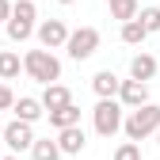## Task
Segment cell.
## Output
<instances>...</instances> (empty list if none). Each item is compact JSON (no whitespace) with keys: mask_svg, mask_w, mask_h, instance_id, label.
<instances>
[{"mask_svg":"<svg viewBox=\"0 0 160 160\" xmlns=\"http://www.w3.org/2000/svg\"><path fill=\"white\" fill-rule=\"evenodd\" d=\"M126 137L130 141H141V137H149V133H156L160 130V107L156 103H145V107H137V111H130V118H126Z\"/></svg>","mask_w":160,"mask_h":160,"instance_id":"obj_3","label":"cell"},{"mask_svg":"<svg viewBox=\"0 0 160 160\" xmlns=\"http://www.w3.org/2000/svg\"><path fill=\"white\" fill-rule=\"evenodd\" d=\"M50 126H57V133L69 130V126H80V107H61V111H50Z\"/></svg>","mask_w":160,"mask_h":160,"instance_id":"obj_14","label":"cell"},{"mask_svg":"<svg viewBox=\"0 0 160 160\" xmlns=\"http://www.w3.org/2000/svg\"><path fill=\"white\" fill-rule=\"evenodd\" d=\"M111 15H114V19H122V23L137 19V0H114V4H111Z\"/></svg>","mask_w":160,"mask_h":160,"instance_id":"obj_18","label":"cell"},{"mask_svg":"<svg viewBox=\"0 0 160 160\" xmlns=\"http://www.w3.org/2000/svg\"><path fill=\"white\" fill-rule=\"evenodd\" d=\"M118 103L122 107H145L149 103V84H141V80H122V92H118Z\"/></svg>","mask_w":160,"mask_h":160,"instance_id":"obj_8","label":"cell"},{"mask_svg":"<svg viewBox=\"0 0 160 160\" xmlns=\"http://www.w3.org/2000/svg\"><path fill=\"white\" fill-rule=\"evenodd\" d=\"M69 103H72V92H69L65 84L42 88V107H46V114H50V111H61V107H69Z\"/></svg>","mask_w":160,"mask_h":160,"instance_id":"obj_10","label":"cell"},{"mask_svg":"<svg viewBox=\"0 0 160 160\" xmlns=\"http://www.w3.org/2000/svg\"><path fill=\"white\" fill-rule=\"evenodd\" d=\"M92 88H95L99 99H114L118 92H122V80H118L111 69H103V72H95V76H92Z\"/></svg>","mask_w":160,"mask_h":160,"instance_id":"obj_9","label":"cell"},{"mask_svg":"<svg viewBox=\"0 0 160 160\" xmlns=\"http://www.w3.org/2000/svg\"><path fill=\"white\" fill-rule=\"evenodd\" d=\"M38 42H42V50H57V46H69V27L61 23V19H46V23H38Z\"/></svg>","mask_w":160,"mask_h":160,"instance_id":"obj_7","label":"cell"},{"mask_svg":"<svg viewBox=\"0 0 160 160\" xmlns=\"http://www.w3.org/2000/svg\"><path fill=\"white\" fill-rule=\"evenodd\" d=\"M42 114H46L42 99H31V95H23V99L15 103V118H19V122H38Z\"/></svg>","mask_w":160,"mask_h":160,"instance_id":"obj_13","label":"cell"},{"mask_svg":"<svg viewBox=\"0 0 160 160\" xmlns=\"http://www.w3.org/2000/svg\"><path fill=\"white\" fill-rule=\"evenodd\" d=\"M114 160H141V149H137V141H126V145H118Z\"/></svg>","mask_w":160,"mask_h":160,"instance_id":"obj_20","label":"cell"},{"mask_svg":"<svg viewBox=\"0 0 160 160\" xmlns=\"http://www.w3.org/2000/svg\"><path fill=\"white\" fill-rule=\"evenodd\" d=\"M19 69H23V61H19V53L12 50H0V80H15Z\"/></svg>","mask_w":160,"mask_h":160,"instance_id":"obj_16","label":"cell"},{"mask_svg":"<svg viewBox=\"0 0 160 160\" xmlns=\"http://www.w3.org/2000/svg\"><path fill=\"white\" fill-rule=\"evenodd\" d=\"M0 137H4V122H0Z\"/></svg>","mask_w":160,"mask_h":160,"instance_id":"obj_25","label":"cell"},{"mask_svg":"<svg viewBox=\"0 0 160 160\" xmlns=\"http://www.w3.org/2000/svg\"><path fill=\"white\" fill-rule=\"evenodd\" d=\"M8 107H15V95L8 84H0V111H8Z\"/></svg>","mask_w":160,"mask_h":160,"instance_id":"obj_21","label":"cell"},{"mask_svg":"<svg viewBox=\"0 0 160 160\" xmlns=\"http://www.w3.org/2000/svg\"><path fill=\"white\" fill-rule=\"evenodd\" d=\"M156 76V57L152 53H137L130 61V80H141V84H149V80Z\"/></svg>","mask_w":160,"mask_h":160,"instance_id":"obj_11","label":"cell"},{"mask_svg":"<svg viewBox=\"0 0 160 160\" xmlns=\"http://www.w3.org/2000/svg\"><path fill=\"white\" fill-rule=\"evenodd\" d=\"M23 72H27L31 80H38L42 88H50V84L61 80V61H57L50 50H31V53L23 57Z\"/></svg>","mask_w":160,"mask_h":160,"instance_id":"obj_1","label":"cell"},{"mask_svg":"<svg viewBox=\"0 0 160 160\" xmlns=\"http://www.w3.org/2000/svg\"><path fill=\"white\" fill-rule=\"evenodd\" d=\"M107 4H114V0H107Z\"/></svg>","mask_w":160,"mask_h":160,"instance_id":"obj_27","label":"cell"},{"mask_svg":"<svg viewBox=\"0 0 160 160\" xmlns=\"http://www.w3.org/2000/svg\"><path fill=\"white\" fill-rule=\"evenodd\" d=\"M57 145H61V152H69V156H76V152H84V130L80 126H69V130H61L57 133Z\"/></svg>","mask_w":160,"mask_h":160,"instance_id":"obj_12","label":"cell"},{"mask_svg":"<svg viewBox=\"0 0 160 160\" xmlns=\"http://www.w3.org/2000/svg\"><path fill=\"white\" fill-rule=\"evenodd\" d=\"M65 50H69L72 61H88V57L99 50V31H95V27H80V31H72Z\"/></svg>","mask_w":160,"mask_h":160,"instance_id":"obj_5","label":"cell"},{"mask_svg":"<svg viewBox=\"0 0 160 160\" xmlns=\"http://www.w3.org/2000/svg\"><path fill=\"white\" fill-rule=\"evenodd\" d=\"M156 145H160V130H156Z\"/></svg>","mask_w":160,"mask_h":160,"instance_id":"obj_26","label":"cell"},{"mask_svg":"<svg viewBox=\"0 0 160 160\" xmlns=\"http://www.w3.org/2000/svg\"><path fill=\"white\" fill-rule=\"evenodd\" d=\"M34 141H38V137H34L31 122H19V118H15V122H8V126H4V145H8L12 152H23V149H34Z\"/></svg>","mask_w":160,"mask_h":160,"instance_id":"obj_6","label":"cell"},{"mask_svg":"<svg viewBox=\"0 0 160 160\" xmlns=\"http://www.w3.org/2000/svg\"><path fill=\"white\" fill-rule=\"evenodd\" d=\"M92 118H95V133H99V137H114L118 130L126 126L122 103H118V99H99L95 111H92Z\"/></svg>","mask_w":160,"mask_h":160,"instance_id":"obj_4","label":"cell"},{"mask_svg":"<svg viewBox=\"0 0 160 160\" xmlns=\"http://www.w3.org/2000/svg\"><path fill=\"white\" fill-rule=\"evenodd\" d=\"M0 160H19V156H0Z\"/></svg>","mask_w":160,"mask_h":160,"instance_id":"obj_24","label":"cell"},{"mask_svg":"<svg viewBox=\"0 0 160 160\" xmlns=\"http://www.w3.org/2000/svg\"><path fill=\"white\" fill-rule=\"evenodd\" d=\"M57 4H76V0H57Z\"/></svg>","mask_w":160,"mask_h":160,"instance_id":"obj_23","label":"cell"},{"mask_svg":"<svg viewBox=\"0 0 160 160\" xmlns=\"http://www.w3.org/2000/svg\"><path fill=\"white\" fill-rule=\"evenodd\" d=\"M12 8H15V4H8V0H0V27H8V19H12Z\"/></svg>","mask_w":160,"mask_h":160,"instance_id":"obj_22","label":"cell"},{"mask_svg":"<svg viewBox=\"0 0 160 160\" xmlns=\"http://www.w3.org/2000/svg\"><path fill=\"white\" fill-rule=\"evenodd\" d=\"M145 38H149V31H145L141 19H130V23H122V42H126V46H141Z\"/></svg>","mask_w":160,"mask_h":160,"instance_id":"obj_15","label":"cell"},{"mask_svg":"<svg viewBox=\"0 0 160 160\" xmlns=\"http://www.w3.org/2000/svg\"><path fill=\"white\" fill-rule=\"evenodd\" d=\"M137 19L145 23V31H149V34H156V31H160V8H141V15H137Z\"/></svg>","mask_w":160,"mask_h":160,"instance_id":"obj_19","label":"cell"},{"mask_svg":"<svg viewBox=\"0 0 160 160\" xmlns=\"http://www.w3.org/2000/svg\"><path fill=\"white\" fill-rule=\"evenodd\" d=\"M34 19H38L34 0H15L12 19H8V38H12V42H27V38L38 31V27H34Z\"/></svg>","mask_w":160,"mask_h":160,"instance_id":"obj_2","label":"cell"},{"mask_svg":"<svg viewBox=\"0 0 160 160\" xmlns=\"http://www.w3.org/2000/svg\"><path fill=\"white\" fill-rule=\"evenodd\" d=\"M31 152H34V160H61V145L50 141V137H38Z\"/></svg>","mask_w":160,"mask_h":160,"instance_id":"obj_17","label":"cell"}]
</instances>
